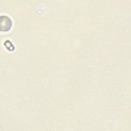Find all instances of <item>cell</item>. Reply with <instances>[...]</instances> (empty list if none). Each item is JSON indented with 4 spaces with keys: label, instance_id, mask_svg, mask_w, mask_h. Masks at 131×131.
I'll use <instances>...</instances> for the list:
<instances>
[{
    "label": "cell",
    "instance_id": "obj_1",
    "mask_svg": "<svg viewBox=\"0 0 131 131\" xmlns=\"http://www.w3.org/2000/svg\"><path fill=\"white\" fill-rule=\"evenodd\" d=\"M1 31H7L10 30L12 26V21L7 16H1Z\"/></svg>",
    "mask_w": 131,
    "mask_h": 131
}]
</instances>
